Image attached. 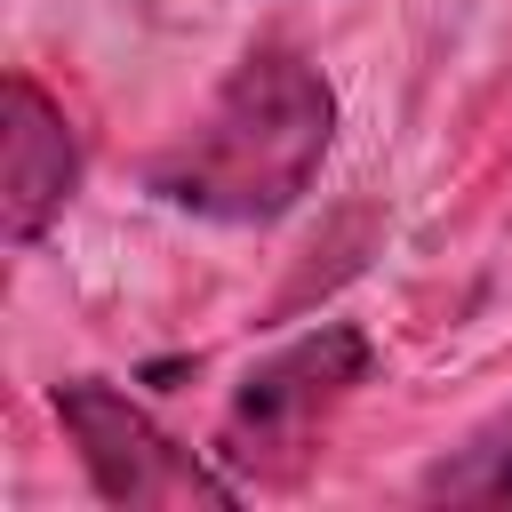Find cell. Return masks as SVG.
I'll list each match as a JSON object with an SVG mask.
<instances>
[{
  "instance_id": "cell-1",
  "label": "cell",
  "mask_w": 512,
  "mask_h": 512,
  "mask_svg": "<svg viewBox=\"0 0 512 512\" xmlns=\"http://www.w3.org/2000/svg\"><path fill=\"white\" fill-rule=\"evenodd\" d=\"M328 144H336V88L296 48H248L200 104V120L168 152H152L144 184L208 224H272L312 192Z\"/></svg>"
},
{
  "instance_id": "cell-2",
  "label": "cell",
  "mask_w": 512,
  "mask_h": 512,
  "mask_svg": "<svg viewBox=\"0 0 512 512\" xmlns=\"http://www.w3.org/2000/svg\"><path fill=\"white\" fill-rule=\"evenodd\" d=\"M368 336L344 320L304 328L296 344H280L272 360H256L224 408V456L256 480H288L312 448V432L328 424V408H344V392L368 376Z\"/></svg>"
},
{
  "instance_id": "cell-3",
  "label": "cell",
  "mask_w": 512,
  "mask_h": 512,
  "mask_svg": "<svg viewBox=\"0 0 512 512\" xmlns=\"http://www.w3.org/2000/svg\"><path fill=\"white\" fill-rule=\"evenodd\" d=\"M56 416H64V440L80 448L88 464V488L104 504H128V512H184V504H240V480L216 472L208 456H192L184 440H168L120 384L104 376H64L56 384Z\"/></svg>"
},
{
  "instance_id": "cell-4",
  "label": "cell",
  "mask_w": 512,
  "mask_h": 512,
  "mask_svg": "<svg viewBox=\"0 0 512 512\" xmlns=\"http://www.w3.org/2000/svg\"><path fill=\"white\" fill-rule=\"evenodd\" d=\"M0 104H8L0 112V232L16 248H32L80 192V136L32 72H8Z\"/></svg>"
},
{
  "instance_id": "cell-5",
  "label": "cell",
  "mask_w": 512,
  "mask_h": 512,
  "mask_svg": "<svg viewBox=\"0 0 512 512\" xmlns=\"http://www.w3.org/2000/svg\"><path fill=\"white\" fill-rule=\"evenodd\" d=\"M424 504H512V408H496L464 448H448L424 480Z\"/></svg>"
}]
</instances>
